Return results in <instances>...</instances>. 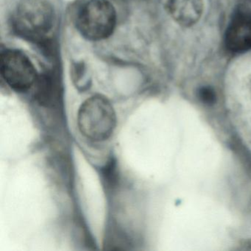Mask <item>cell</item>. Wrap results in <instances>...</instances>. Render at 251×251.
<instances>
[{
  "instance_id": "cell-1",
  "label": "cell",
  "mask_w": 251,
  "mask_h": 251,
  "mask_svg": "<svg viewBox=\"0 0 251 251\" xmlns=\"http://www.w3.org/2000/svg\"><path fill=\"white\" fill-rule=\"evenodd\" d=\"M77 123L85 137L94 142H102L114 133L117 117L110 101L105 97L95 95L82 104Z\"/></svg>"
},
{
  "instance_id": "cell-2",
  "label": "cell",
  "mask_w": 251,
  "mask_h": 251,
  "mask_svg": "<svg viewBox=\"0 0 251 251\" xmlns=\"http://www.w3.org/2000/svg\"><path fill=\"white\" fill-rule=\"evenodd\" d=\"M117 24L115 8L108 0H89L77 17V27L80 34L92 42L109 37Z\"/></svg>"
},
{
  "instance_id": "cell-3",
  "label": "cell",
  "mask_w": 251,
  "mask_h": 251,
  "mask_svg": "<svg viewBox=\"0 0 251 251\" xmlns=\"http://www.w3.org/2000/svg\"><path fill=\"white\" fill-rule=\"evenodd\" d=\"M54 18L53 9L45 0H24L16 11L14 26L22 36L36 40L50 31Z\"/></svg>"
},
{
  "instance_id": "cell-4",
  "label": "cell",
  "mask_w": 251,
  "mask_h": 251,
  "mask_svg": "<svg viewBox=\"0 0 251 251\" xmlns=\"http://www.w3.org/2000/svg\"><path fill=\"white\" fill-rule=\"evenodd\" d=\"M0 71L8 86L18 92H27L37 80L36 68L30 58L17 50L2 52Z\"/></svg>"
},
{
  "instance_id": "cell-5",
  "label": "cell",
  "mask_w": 251,
  "mask_h": 251,
  "mask_svg": "<svg viewBox=\"0 0 251 251\" xmlns=\"http://www.w3.org/2000/svg\"><path fill=\"white\" fill-rule=\"evenodd\" d=\"M225 45L233 53L251 50V14L241 10L233 14L225 33Z\"/></svg>"
},
{
  "instance_id": "cell-6",
  "label": "cell",
  "mask_w": 251,
  "mask_h": 251,
  "mask_svg": "<svg viewBox=\"0 0 251 251\" xmlns=\"http://www.w3.org/2000/svg\"><path fill=\"white\" fill-rule=\"evenodd\" d=\"M167 8L177 25L183 27H192L202 17L203 0H168Z\"/></svg>"
},
{
  "instance_id": "cell-7",
  "label": "cell",
  "mask_w": 251,
  "mask_h": 251,
  "mask_svg": "<svg viewBox=\"0 0 251 251\" xmlns=\"http://www.w3.org/2000/svg\"><path fill=\"white\" fill-rule=\"evenodd\" d=\"M101 173H102V178H103L106 186L110 188H113L117 184L119 176L118 172H117V162L115 160L111 159L109 162L107 163L105 167L102 168Z\"/></svg>"
},
{
  "instance_id": "cell-8",
  "label": "cell",
  "mask_w": 251,
  "mask_h": 251,
  "mask_svg": "<svg viewBox=\"0 0 251 251\" xmlns=\"http://www.w3.org/2000/svg\"><path fill=\"white\" fill-rule=\"evenodd\" d=\"M198 96L203 103L213 105L216 102V93L214 89L208 86H203L198 91Z\"/></svg>"
},
{
  "instance_id": "cell-9",
  "label": "cell",
  "mask_w": 251,
  "mask_h": 251,
  "mask_svg": "<svg viewBox=\"0 0 251 251\" xmlns=\"http://www.w3.org/2000/svg\"><path fill=\"white\" fill-rule=\"evenodd\" d=\"M249 89H250V92H251V77H250V79H249Z\"/></svg>"
}]
</instances>
